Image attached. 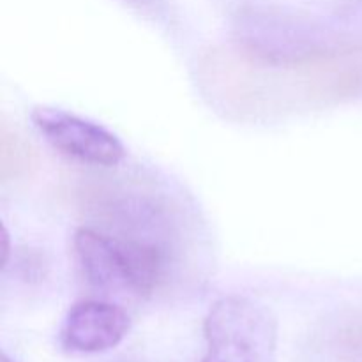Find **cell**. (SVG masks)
Wrapping results in <instances>:
<instances>
[{"instance_id": "6da1fadb", "label": "cell", "mask_w": 362, "mask_h": 362, "mask_svg": "<svg viewBox=\"0 0 362 362\" xmlns=\"http://www.w3.org/2000/svg\"><path fill=\"white\" fill-rule=\"evenodd\" d=\"M233 37L251 60L271 67H299L336 55L339 49L331 28L303 14L251 7L239 13Z\"/></svg>"}, {"instance_id": "7a4b0ae2", "label": "cell", "mask_w": 362, "mask_h": 362, "mask_svg": "<svg viewBox=\"0 0 362 362\" xmlns=\"http://www.w3.org/2000/svg\"><path fill=\"white\" fill-rule=\"evenodd\" d=\"M202 362H278L279 325L269 306L246 296L216 300L204 320Z\"/></svg>"}, {"instance_id": "3957f363", "label": "cell", "mask_w": 362, "mask_h": 362, "mask_svg": "<svg viewBox=\"0 0 362 362\" xmlns=\"http://www.w3.org/2000/svg\"><path fill=\"white\" fill-rule=\"evenodd\" d=\"M30 120L57 152L81 165L113 168L126 158V147L115 133L73 112L42 105L32 110Z\"/></svg>"}, {"instance_id": "277c9868", "label": "cell", "mask_w": 362, "mask_h": 362, "mask_svg": "<svg viewBox=\"0 0 362 362\" xmlns=\"http://www.w3.org/2000/svg\"><path fill=\"white\" fill-rule=\"evenodd\" d=\"M73 253L78 271L90 288L136 297L129 250L122 237L80 226L73 235Z\"/></svg>"}, {"instance_id": "5b68a950", "label": "cell", "mask_w": 362, "mask_h": 362, "mask_svg": "<svg viewBox=\"0 0 362 362\" xmlns=\"http://www.w3.org/2000/svg\"><path fill=\"white\" fill-rule=\"evenodd\" d=\"M131 318L110 300H80L67 311L60 327V345L73 354H101L127 336Z\"/></svg>"}, {"instance_id": "8992f818", "label": "cell", "mask_w": 362, "mask_h": 362, "mask_svg": "<svg viewBox=\"0 0 362 362\" xmlns=\"http://www.w3.org/2000/svg\"><path fill=\"white\" fill-rule=\"evenodd\" d=\"M122 2L144 16L154 18V20L165 14V2L163 0H122Z\"/></svg>"}, {"instance_id": "52a82bcc", "label": "cell", "mask_w": 362, "mask_h": 362, "mask_svg": "<svg viewBox=\"0 0 362 362\" xmlns=\"http://www.w3.org/2000/svg\"><path fill=\"white\" fill-rule=\"evenodd\" d=\"M2 362H18V361H16V359H13V357L7 356V354L4 352V354H2Z\"/></svg>"}]
</instances>
